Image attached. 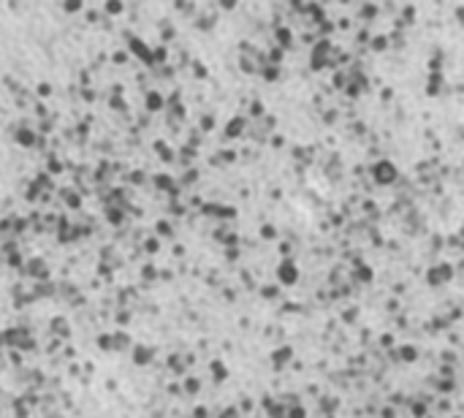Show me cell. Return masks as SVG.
I'll use <instances>...</instances> for the list:
<instances>
[{
  "label": "cell",
  "mask_w": 464,
  "mask_h": 418,
  "mask_svg": "<svg viewBox=\"0 0 464 418\" xmlns=\"http://www.w3.org/2000/svg\"><path fill=\"white\" fill-rule=\"evenodd\" d=\"M396 356H399L405 364H413L415 358H418V348H415V345H402V348L396 350Z\"/></svg>",
  "instance_id": "6da1fadb"
},
{
  "label": "cell",
  "mask_w": 464,
  "mask_h": 418,
  "mask_svg": "<svg viewBox=\"0 0 464 418\" xmlns=\"http://www.w3.org/2000/svg\"><path fill=\"white\" fill-rule=\"evenodd\" d=\"M445 280H450V269L448 266H440V269H434L432 274H429V283H432V285L445 283Z\"/></svg>",
  "instance_id": "7a4b0ae2"
}]
</instances>
